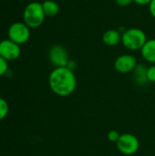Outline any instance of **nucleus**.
Wrapping results in <instances>:
<instances>
[{"label":"nucleus","mask_w":155,"mask_h":156,"mask_svg":"<svg viewBox=\"0 0 155 156\" xmlns=\"http://www.w3.org/2000/svg\"><path fill=\"white\" fill-rule=\"evenodd\" d=\"M69 69H71V70H75V69H76V67H77V65H76V62L75 61H73V60H69V63H68V66H67Z\"/></svg>","instance_id":"20"},{"label":"nucleus","mask_w":155,"mask_h":156,"mask_svg":"<svg viewBox=\"0 0 155 156\" xmlns=\"http://www.w3.org/2000/svg\"><path fill=\"white\" fill-rule=\"evenodd\" d=\"M42 6L46 16L53 17L59 13V5L54 0H45L42 3Z\"/></svg>","instance_id":"12"},{"label":"nucleus","mask_w":155,"mask_h":156,"mask_svg":"<svg viewBox=\"0 0 155 156\" xmlns=\"http://www.w3.org/2000/svg\"><path fill=\"white\" fill-rule=\"evenodd\" d=\"M120 136H121V134H120V133H119L118 131L111 130V131H110V132L108 133V134H107V139H108L110 142L115 143V144H116V143L118 142Z\"/></svg>","instance_id":"15"},{"label":"nucleus","mask_w":155,"mask_h":156,"mask_svg":"<svg viewBox=\"0 0 155 156\" xmlns=\"http://www.w3.org/2000/svg\"><path fill=\"white\" fill-rule=\"evenodd\" d=\"M8 112H9V105L7 101L5 99L0 98V122L6 118Z\"/></svg>","instance_id":"13"},{"label":"nucleus","mask_w":155,"mask_h":156,"mask_svg":"<svg viewBox=\"0 0 155 156\" xmlns=\"http://www.w3.org/2000/svg\"><path fill=\"white\" fill-rule=\"evenodd\" d=\"M147 78L149 82L155 83V64L152 65L151 67L148 68L147 70Z\"/></svg>","instance_id":"16"},{"label":"nucleus","mask_w":155,"mask_h":156,"mask_svg":"<svg viewBox=\"0 0 155 156\" xmlns=\"http://www.w3.org/2000/svg\"><path fill=\"white\" fill-rule=\"evenodd\" d=\"M147 40L145 32L138 27L127 28L122 34V43L129 50H141Z\"/></svg>","instance_id":"3"},{"label":"nucleus","mask_w":155,"mask_h":156,"mask_svg":"<svg viewBox=\"0 0 155 156\" xmlns=\"http://www.w3.org/2000/svg\"><path fill=\"white\" fill-rule=\"evenodd\" d=\"M147 70L148 68L144 64H138L136 66L132 73H133V80L137 85L144 86L149 82L147 78Z\"/></svg>","instance_id":"11"},{"label":"nucleus","mask_w":155,"mask_h":156,"mask_svg":"<svg viewBox=\"0 0 155 156\" xmlns=\"http://www.w3.org/2000/svg\"><path fill=\"white\" fill-rule=\"evenodd\" d=\"M20 45L15 43L9 38L0 41V56L7 61L16 60L20 57Z\"/></svg>","instance_id":"7"},{"label":"nucleus","mask_w":155,"mask_h":156,"mask_svg":"<svg viewBox=\"0 0 155 156\" xmlns=\"http://www.w3.org/2000/svg\"><path fill=\"white\" fill-rule=\"evenodd\" d=\"M48 59L55 68L67 67L70 60L67 49L59 44H56L49 48Z\"/></svg>","instance_id":"6"},{"label":"nucleus","mask_w":155,"mask_h":156,"mask_svg":"<svg viewBox=\"0 0 155 156\" xmlns=\"http://www.w3.org/2000/svg\"><path fill=\"white\" fill-rule=\"evenodd\" d=\"M115 2L118 5L125 7V6H129L133 2V0H115Z\"/></svg>","instance_id":"17"},{"label":"nucleus","mask_w":155,"mask_h":156,"mask_svg":"<svg viewBox=\"0 0 155 156\" xmlns=\"http://www.w3.org/2000/svg\"><path fill=\"white\" fill-rule=\"evenodd\" d=\"M8 72V61L0 56V77Z\"/></svg>","instance_id":"14"},{"label":"nucleus","mask_w":155,"mask_h":156,"mask_svg":"<svg viewBox=\"0 0 155 156\" xmlns=\"http://www.w3.org/2000/svg\"><path fill=\"white\" fill-rule=\"evenodd\" d=\"M102 41L108 47H115L122 42V33L118 29H108L102 35Z\"/></svg>","instance_id":"9"},{"label":"nucleus","mask_w":155,"mask_h":156,"mask_svg":"<svg viewBox=\"0 0 155 156\" xmlns=\"http://www.w3.org/2000/svg\"><path fill=\"white\" fill-rule=\"evenodd\" d=\"M7 37L15 43L23 45L30 37V28L24 22H15L8 27Z\"/></svg>","instance_id":"5"},{"label":"nucleus","mask_w":155,"mask_h":156,"mask_svg":"<svg viewBox=\"0 0 155 156\" xmlns=\"http://www.w3.org/2000/svg\"><path fill=\"white\" fill-rule=\"evenodd\" d=\"M48 85L53 93L60 97L71 95L77 88V78L68 67L55 68L48 76Z\"/></svg>","instance_id":"1"},{"label":"nucleus","mask_w":155,"mask_h":156,"mask_svg":"<svg viewBox=\"0 0 155 156\" xmlns=\"http://www.w3.org/2000/svg\"><path fill=\"white\" fill-rule=\"evenodd\" d=\"M149 12L151 16L155 18V0H152V2L149 5Z\"/></svg>","instance_id":"18"},{"label":"nucleus","mask_w":155,"mask_h":156,"mask_svg":"<svg viewBox=\"0 0 155 156\" xmlns=\"http://www.w3.org/2000/svg\"><path fill=\"white\" fill-rule=\"evenodd\" d=\"M116 146L122 154L132 155L139 151L140 141L132 133H122L116 143Z\"/></svg>","instance_id":"4"},{"label":"nucleus","mask_w":155,"mask_h":156,"mask_svg":"<svg viewBox=\"0 0 155 156\" xmlns=\"http://www.w3.org/2000/svg\"><path fill=\"white\" fill-rule=\"evenodd\" d=\"M46 15L42 3L31 2L26 5L23 12V22L29 28H37L45 21Z\"/></svg>","instance_id":"2"},{"label":"nucleus","mask_w":155,"mask_h":156,"mask_svg":"<svg viewBox=\"0 0 155 156\" xmlns=\"http://www.w3.org/2000/svg\"><path fill=\"white\" fill-rule=\"evenodd\" d=\"M133 2L139 5H149L152 0H133Z\"/></svg>","instance_id":"19"},{"label":"nucleus","mask_w":155,"mask_h":156,"mask_svg":"<svg viewBox=\"0 0 155 156\" xmlns=\"http://www.w3.org/2000/svg\"><path fill=\"white\" fill-rule=\"evenodd\" d=\"M143 59L151 64H155V38L148 39L141 49Z\"/></svg>","instance_id":"10"},{"label":"nucleus","mask_w":155,"mask_h":156,"mask_svg":"<svg viewBox=\"0 0 155 156\" xmlns=\"http://www.w3.org/2000/svg\"><path fill=\"white\" fill-rule=\"evenodd\" d=\"M137 65L138 62L136 58L131 54H122L119 56L114 61L115 70L122 74L132 72Z\"/></svg>","instance_id":"8"}]
</instances>
